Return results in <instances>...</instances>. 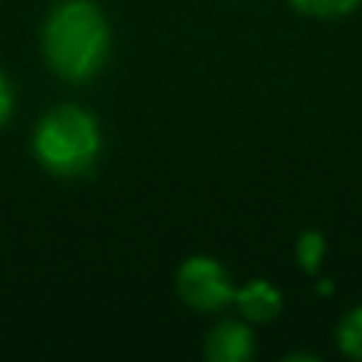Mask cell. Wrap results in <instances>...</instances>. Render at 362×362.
<instances>
[{
  "instance_id": "1",
  "label": "cell",
  "mask_w": 362,
  "mask_h": 362,
  "mask_svg": "<svg viewBox=\"0 0 362 362\" xmlns=\"http://www.w3.org/2000/svg\"><path fill=\"white\" fill-rule=\"evenodd\" d=\"M45 54L51 68L74 82L93 76L107 54V25L88 0H65L45 25Z\"/></svg>"
},
{
  "instance_id": "2",
  "label": "cell",
  "mask_w": 362,
  "mask_h": 362,
  "mask_svg": "<svg viewBox=\"0 0 362 362\" xmlns=\"http://www.w3.org/2000/svg\"><path fill=\"white\" fill-rule=\"evenodd\" d=\"M34 150L51 173L76 175L88 170L90 161L96 158L99 150L96 122L85 110L74 105H62L40 122L34 136Z\"/></svg>"
},
{
  "instance_id": "3",
  "label": "cell",
  "mask_w": 362,
  "mask_h": 362,
  "mask_svg": "<svg viewBox=\"0 0 362 362\" xmlns=\"http://www.w3.org/2000/svg\"><path fill=\"white\" fill-rule=\"evenodd\" d=\"M178 291L189 305L201 311H215L232 300V288L223 277V269L209 257H189L181 266Z\"/></svg>"
},
{
  "instance_id": "4",
  "label": "cell",
  "mask_w": 362,
  "mask_h": 362,
  "mask_svg": "<svg viewBox=\"0 0 362 362\" xmlns=\"http://www.w3.org/2000/svg\"><path fill=\"white\" fill-rule=\"evenodd\" d=\"M252 354V334L240 322H221L206 337V356L212 362H240Z\"/></svg>"
},
{
  "instance_id": "5",
  "label": "cell",
  "mask_w": 362,
  "mask_h": 362,
  "mask_svg": "<svg viewBox=\"0 0 362 362\" xmlns=\"http://www.w3.org/2000/svg\"><path fill=\"white\" fill-rule=\"evenodd\" d=\"M238 308L243 317H249L255 322H266L280 311V294L274 286L255 280L243 291H238Z\"/></svg>"
},
{
  "instance_id": "6",
  "label": "cell",
  "mask_w": 362,
  "mask_h": 362,
  "mask_svg": "<svg viewBox=\"0 0 362 362\" xmlns=\"http://www.w3.org/2000/svg\"><path fill=\"white\" fill-rule=\"evenodd\" d=\"M337 337H339V348H342L348 356L362 359V305L354 308V311L342 320Z\"/></svg>"
},
{
  "instance_id": "7",
  "label": "cell",
  "mask_w": 362,
  "mask_h": 362,
  "mask_svg": "<svg viewBox=\"0 0 362 362\" xmlns=\"http://www.w3.org/2000/svg\"><path fill=\"white\" fill-rule=\"evenodd\" d=\"M300 11L314 14V17H337L345 14L356 6V0H291Z\"/></svg>"
},
{
  "instance_id": "8",
  "label": "cell",
  "mask_w": 362,
  "mask_h": 362,
  "mask_svg": "<svg viewBox=\"0 0 362 362\" xmlns=\"http://www.w3.org/2000/svg\"><path fill=\"white\" fill-rule=\"evenodd\" d=\"M320 257H322V238L317 232H305L297 243V260L311 272V269H317Z\"/></svg>"
},
{
  "instance_id": "9",
  "label": "cell",
  "mask_w": 362,
  "mask_h": 362,
  "mask_svg": "<svg viewBox=\"0 0 362 362\" xmlns=\"http://www.w3.org/2000/svg\"><path fill=\"white\" fill-rule=\"evenodd\" d=\"M8 110H11V90H8V82L0 76V124L6 122Z\"/></svg>"
}]
</instances>
